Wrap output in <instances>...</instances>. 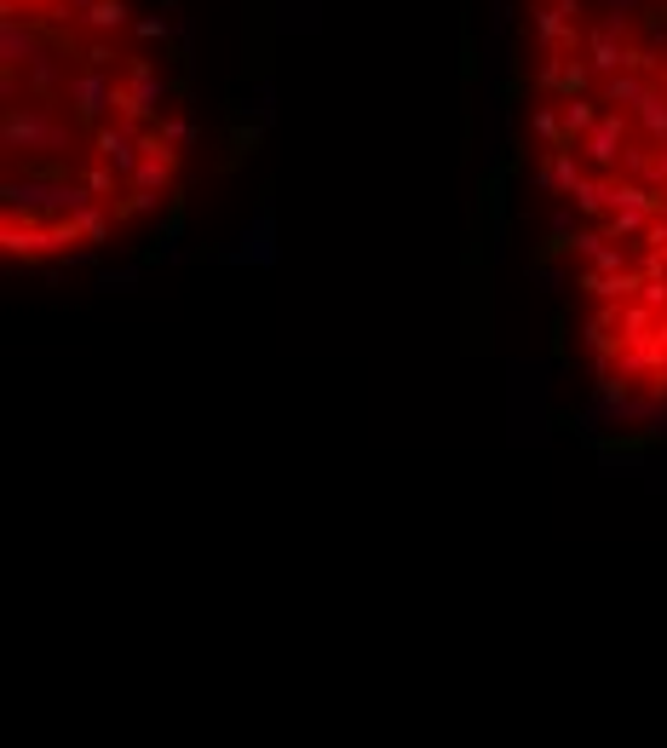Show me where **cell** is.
Instances as JSON below:
<instances>
[{
    "instance_id": "cell-1",
    "label": "cell",
    "mask_w": 667,
    "mask_h": 748,
    "mask_svg": "<svg viewBox=\"0 0 667 748\" xmlns=\"http://www.w3.org/2000/svg\"><path fill=\"white\" fill-rule=\"evenodd\" d=\"M524 6L529 167L593 392L667 421V0Z\"/></svg>"
},
{
    "instance_id": "cell-2",
    "label": "cell",
    "mask_w": 667,
    "mask_h": 748,
    "mask_svg": "<svg viewBox=\"0 0 667 748\" xmlns=\"http://www.w3.org/2000/svg\"><path fill=\"white\" fill-rule=\"evenodd\" d=\"M190 116L138 0H0V259L110 254L173 196Z\"/></svg>"
}]
</instances>
